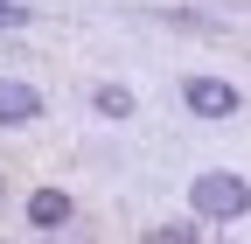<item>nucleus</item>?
Listing matches in <instances>:
<instances>
[{"instance_id":"2","label":"nucleus","mask_w":251,"mask_h":244,"mask_svg":"<svg viewBox=\"0 0 251 244\" xmlns=\"http://www.w3.org/2000/svg\"><path fill=\"white\" fill-rule=\"evenodd\" d=\"M181 105H188V119H237V112H244V91H237L230 77L196 70V77H181Z\"/></svg>"},{"instance_id":"4","label":"nucleus","mask_w":251,"mask_h":244,"mask_svg":"<svg viewBox=\"0 0 251 244\" xmlns=\"http://www.w3.org/2000/svg\"><path fill=\"white\" fill-rule=\"evenodd\" d=\"M70 217H77V202L63 189H35V195H28V223H35V230H70Z\"/></svg>"},{"instance_id":"1","label":"nucleus","mask_w":251,"mask_h":244,"mask_svg":"<svg viewBox=\"0 0 251 244\" xmlns=\"http://www.w3.org/2000/svg\"><path fill=\"white\" fill-rule=\"evenodd\" d=\"M188 217L196 223H237V217H251V181L230 174V168H202L196 181H188Z\"/></svg>"},{"instance_id":"6","label":"nucleus","mask_w":251,"mask_h":244,"mask_svg":"<svg viewBox=\"0 0 251 244\" xmlns=\"http://www.w3.org/2000/svg\"><path fill=\"white\" fill-rule=\"evenodd\" d=\"M147 244H202V230H196V217H175V223H153Z\"/></svg>"},{"instance_id":"5","label":"nucleus","mask_w":251,"mask_h":244,"mask_svg":"<svg viewBox=\"0 0 251 244\" xmlns=\"http://www.w3.org/2000/svg\"><path fill=\"white\" fill-rule=\"evenodd\" d=\"M91 105H98V119H133L140 98H133V84H112V77H105L98 91H91Z\"/></svg>"},{"instance_id":"7","label":"nucleus","mask_w":251,"mask_h":244,"mask_svg":"<svg viewBox=\"0 0 251 244\" xmlns=\"http://www.w3.org/2000/svg\"><path fill=\"white\" fill-rule=\"evenodd\" d=\"M0 28H28V7H21V0H0Z\"/></svg>"},{"instance_id":"8","label":"nucleus","mask_w":251,"mask_h":244,"mask_svg":"<svg viewBox=\"0 0 251 244\" xmlns=\"http://www.w3.org/2000/svg\"><path fill=\"white\" fill-rule=\"evenodd\" d=\"M0 202H7V174H0Z\"/></svg>"},{"instance_id":"3","label":"nucleus","mask_w":251,"mask_h":244,"mask_svg":"<svg viewBox=\"0 0 251 244\" xmlns=\"http://www.w3.org/2000/svg\"><path fill=\"white\" fill-rule=\"evenodd\" d=\"M42 119V91L21 77H0V126H35Z\"/></svg>"}]
</instances>
